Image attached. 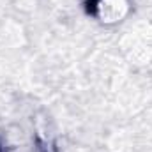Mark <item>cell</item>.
<instances>
[{"label":"cell","mask_w":152,"mask_h":152,"mask_svg":"<svg viewBox=\"0 0 152 152\" xmlns=\"http://www.w3.org/2000/svg\"><path fill=\"white\" fill-rule=\"evenodd\" d=\"M127 0H85V11L88 16L101 23H117L127 12Z\"/></svg>","instance_id":"6da1fadb"},{"label":"cell","mask_w":152,"mask_h":152,"mask_svg":"<svg viewBox=\"0 0 152 152\" xmlns=\"http://www.w3.org/2000/svg\"><path fill=\"white\" fill-rule=\"evenodd\" d=\"M0 152H9L5 147H4V143H2V142H0Z\"/></svg>","instance_id":"7a4b0ae2"}]
</instances>
